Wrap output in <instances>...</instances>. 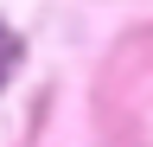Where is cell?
Segmentation results:
<instances>
[{
    "instance_id": "obj_1",
    "label": "cell",
    "mask_w": 153,
    "mask_h": 147,
    "mask_svg": "<svg viewBox=\"0 0 153 147\" xmlns=\"http://www.w3.org/2000/svg\"><path fill=\"white\" fill-rule=\"evenodd\" d=\"M13 70H19V39H13V26H0V90L13 83Z\"/></svg>"
}]
</instances>
